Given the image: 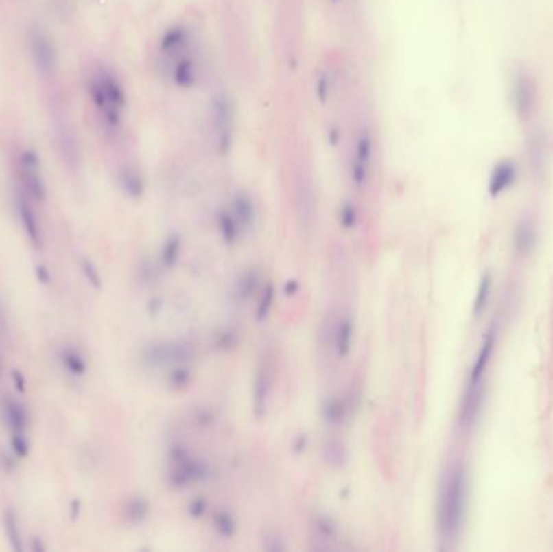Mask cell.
I'll return each mask as SVG.
<instances>
[{"instance_id":"obj_1","label":"cell","mask_w":553,"mask_h":552,"mask_svg":"<svg viewBox=\"0 0 553 552\" xmlns=\"http://www.w3.org/2000/svg\"><path fill=\"white\" fill-rule=\"evenodd\" d=\"M89 96L101 117L104 128L117 133L123 124V112L128 104L119 76L108 69H97L89 78Z\"/></svg>"},{"instance_id":"obj_2","label":"cell","mask_w":553,"mask_h":552,"mask_svg":"<svg viewBox=\"0 0 553 552\" xmlns=\"http://www.w3.org/2000/svg\"><path fill=\"white\" fill-rule=\"evenodd\" d=\"M466 512V473L456 465L443 478L438 497V525L445 538H455L460 533Z\"/></svg>"},{"instance_id":"obj_3","label":"cell","mask_w":553,"mask_h":552,"mask_svg":"<svg viewBox=\"0 0 553 552\" xmlns=\"http://www.w3.org/2000/svg\"><path fill=\"white\" fill-rule=\"evenodd\" d=\"M209 120L214 131V146L220 156H226L233 148L235 106L228 93L217 91L209 101Z\"/></svg>"},{"instance_id":"obj_4","label":"cell","mask_w":553,"mask_h":552,"mask_svg":"<svg viewBox=\"0 0 553 552\" xmlns=\"http://www.w3.org/2000/svg\"><path fill=\"white\" fill-rule=\"evenodd\" d=\"M493 342H495V334L493 332L487 334L486 341H484L482 347H480V350H479L478 358H475L473 371H471L468 387H466L464 405H463V418L466 419V422H471V419L474 418L475 411H478V409H479V400H480V395H482V386H484V381H486L487 366H489V361H491L492 350H493Z\"/></svg>"},{"instance_id":"obj_5","label":"cell","mask_w":553,"mask_h":552,"mask_svg":"<svg viewBox=\"0 0 553 552\" xmlns=\"http://www.w3.org/2000/svg\"><path fill=\"white\" fill-rule=\"evenodd\" d=\"M207 476H209V468L206 463L193 459L183 447H174V450H172V472L169 474L172 486L176 490H183L194 483H201Z\"/></svg>"},{"instance_id":"obj_6","label":"cell","mask_w":553,"mask_h":552,"mask_svg":"<svg viewBox=\"0 0 553 552\" xmlns=\"http://www.w3.org/2000/svg\"><path fill=\"white\" fill-rule=\"evenodd\" d=\"M18 176H20L23 194L38 203L45 201L47 188L40 174L39 156L33 149H25L18 157Z\"/></svg>"},{"instance_id":"obj_7","label":"cell","mask_w":553,"mask_h":552,"mask_svg":"<svg viewBox=\"0 0 553 552\" xmlns=\"http://www.w3.org/2000/svg\"><path fill=\"white\" fill-rule=\"evenodd\" d=\"M28 46L31 60H33L38 73L43 76H52L56 73L58 65L57 49L47 31L38 28V26L31 30L28 34Z\"/></svg>"},{"instance_id":"obj_8","label":"cell","mask_w":553,"mask_h":552,"mask_svg":"<svg viewBox=\"0 0 553 552\" xmlns=\"http://www.w3.org/2000/svg\"><path fill=\"white\" fill-rule=\"evenodd\" d=\"M194 353L196 350L189 342H158L144 348L143 358L149 366L183 365L193 360Z\"/></svg>"},{"instance_id":"obj_9","label":"cell","mask_w":553,"mask_h":552,"mask_svg":"<svg viewBox=\"0 0 553 552\" xmlns=\"http://www.w3.org/2000/svg\"><path fill=\"white\" fill-rule=\"evenodd\" d=\"M275 381V360L270 352L262 355L255 379V413L264 416Z\"/></svg>"},{"instance_id":"obj_10","label":"cell","mask_w":553,"mask_h":552,"mask_svg":"<svg viewBox=\"0 0 553 552\" xmlns=\"http://www.w3.org/2000/svg\"><path fill=\"white\" fill-rule=\"evenodd\" d=\"M194 41L193 31L188 25L175 23L167 28L158 38V54L172 60V58L180 56V54L187 52L191 49V44Z\"/></svg>"},{"instance_id":"obj_11","label":"cell","mask_w":553,"mask_h":552,"mask_svg":"<svg viewBox=\"0 0 553 552\" xmlns=\"http://www.w3.org/2000/svg\"><path fill=\"white\" fill-rule=\"evenodd\" d=\"M170 78L176 88L185 89V91L196 88L199 83V65L196 57L191 54V49L172 58Z\"/></svg>"},{"instance_id":"obj_12","label":"cell","mask_w":553,"mask_h":552,"mask_svg":"<svg viewBox=\"0 0 553 552\" xmlns=\"http://www.w3.org/2000/svg\"><path fill=\"white\" fill-rule=\"evenodd\" d=\"M16 211L18 217H20L23 229H25L26 237L30 238V242L33 243L34 246H43L44 242V235H43V227H40V222L36 216V212L33 209V206L30 205V198L26 194H20L16 200Z\"/></svg>"},{"instance_id":"obj_13","label":"cell","mask_w":553,"mask_h":552,"mask_svg":"<svg viewBox=\"0 0 553 552\" xmlns=\"http://www.w3.org/2000/svg\"><path fill=\"white\" fill-rule=\"evenodd\" d=\"M230 211L233 212L235 219L242 225L243 232L244 230L251 229L256 222V205L252 196L248 192H237L232 198V205H230Z\"/></svg>"},{"instance_id":"obj_14","label":"cell","mask_w":553,"mask_h":552,"mask_svg":"<svg viewBox=\"0 0 553 552\" xmlns=\"http://www.w3.org/2000/svg\"><path fill=\"white\" fill-rule=\"evenodd\" d=\"M119 185L126 196L131 200H139L146 189L144 176L134 165H123L119 170Z\"/></svg>"},{"instance_id":"obj_15","label":"cell","mask_w":553,"mask_h":552,"mask_svg":"<svg viewBox=\"0 0 553 552\" xmlns=\"http://www.w3.org/2000/svg\"><path fill=\"white\" fill-rule=\"evenodd\" d=\"M3 416L5 422L10 426L12 433H25L28 426V411L18 400L7 399L3 402Z\"/></svg>"},{"instance_id":"obj_16","label":"cell","mask_w":553,"mask_h":552,"mask_svg":"<svg viewBox=\"0 0 553 552\" xmlns=\"http://www.w3.org/2000/svg\"><path fill=\"white\" fill-rule=\"evenodd\" d=\"M375 154V141L369 128H361L355 138V148H353V157L364 162L367 165H373Z\"/></svg>"},{"instance_id":"obj_17","label":"cell","mask_w":553,"mask_h":552,"mask_svg":"<svg viewBox=\"0 0 553 552\" xmlns=\"http://www.w3.org/2000/svg\"><path fill=\"white\" fill-rule=\"evenodd\" d=\"M353 332H355V327H353V321L348 316L340 319V323L337 325V332H335V347H337L338 356H346L351 350V343H353Z\"/></svg>"},{"instance_id":"obj_18","label":"cell","mask_w":553,"mask_h":552,"mask_svg":"<svg viewBox=\"0 0 553 552\" xmlns=\"http://www.w3.org/2000/svg\"><path fill=\"white\" fill-rule=\"evenodd\" d=\"M219 230L222 233V238L225 240L226 243H235L237 240L242 237V225L238 224V220L235 219L233 212L228 209H222L219 214Z\"/></svg>"},{"instance_id":"obj_19","label":"cell","mask_w":553,"mask_h":552,"mask_svg":"<svg viewBox=\"0 0 553 552\" xmlns=\"http://www.w3.org/2000/svg\"><path fill=\"white\" fill-rule=\"evenodd\" d=\"M60 360L67 373L73 374V376H84L86 371H88V365H86L83 355L75 348H65L62 352Z\"/></svg>"},{"instance_id":"obj_20","label":"cell","mask_w":553,"mask_h":552,"mask_svg":"<svg viewBox=\"0 0 553 552\" xmlns=\"http://www.w3.org/2000/svg\"><path fill=\"white\" fill-rule=\"evenodd\" d=\"M149 515V502L141 496H134L126 502L125 517L130 523L138 525L144 522Z\"/></svg>"},{"instance_id":"obj_21","label":"cell","mask_w":553,"mask_h":552,"mask_svg":"<svg viewBox=\"0 0 553 552\" xmlns=\"http://www.w3.org/2000/svg\"><path fill=\"white\" fill-rule=\"evenodd\" d=\"M3 525H5V533H7L8 542H10L12 549L23 551V541H21L20 527H18L16 515H15V512H13V510H7V512L3 514Z\"/></svg>"},{"instance_id":"obj_22","label":"cell","mask_w":553,"mask_h":552,"mask_svg":"<svg viewBox=\"0 0 553 552\" xmlns=\"http://www.w3.org/2000/svg\"><path fill=\"white\" fill-rule=\"evenodd\" d=\"M369 176H370V165L364 164V162L355 159L351 157L350 162V180L353 183V187L356 189H364L369 183Z\"/></svg>"},{"instance_id":"obj_23","label":"cell","mask_w":553,"mask_h":552,"mask_svg":"<svg viewBox=\"0 0 553 552\" xmlns=\"http://www.w3.org/2000/svg\"><path fill=\"white\" fill-rule=\"evenodd\" d=\"M314 93L320 106H327L330 102L333 93V80L329 71H322V73L317 76L314 83Z\"/></svg>"},{"instance_id":"obj_24","label":"cell","mask_w":553,"mask_h":552,"mask_svg":"<svg viewBox=\"0 0 553 552\" xmlns=\"http://www.w3.org/2000/svg\"><path fill=\"white\" fill-rule=\"evenodd\" d=\"M346 416V406L342 399H329L324 405V418L329 424H342Z\"/></svg>"},{"instance_id":"obj_25","label":"cell","mask_w":553,"mask_h":552,"mask_svg":"<svg viewBox=\"0 0 553 552\" xmlns=\"http://www.w3.org/2000/svg\"><path fill=\"white\" fill-rule=\"evenodd\" d=\"M180 240L178 237H170L169 240L165 242L164 248H162V253H161V262L162 266L167 269H170L172 266L175 264L176 257L180 255Z\"/></svg>"},{"instance_id":"obj_26","label":"cell","mask_w":553,"mask_h":552,"mask_svg":"<svg viewBox=\"0 0 553 552\" xmlns=\"http://www.w3.org/2000/svg\"><path fill=\"white\" fill-rule=\"evenodd\" d=\"M191 379H193L191 369L187 368V366H183V365H176L169 374V384L174 389H176V391H178V389L187 387L188 384L191 382Z\"/></svg>"},{"instance_id":"obj_27","label":"cell","mask_w":553,"mask_h":552,"mask_svg":"<svg viewBox=\"0 0 553 552\" xmlns=\"http://www.w3.org/2000/svg\"><path fill=\"white\" fill-rule=\"evenodd\" d=\"M214 525H215L217 531H219L220 535L225 538L233 536L235 531H237V523H235V518L228 512H224V510L215 514Z\"/></svg>"},{"instance_id":"obj_28","label":"cell","mask_w":553,"mask_h":552,"mask_svg":"<svg viewBox=\"0 0 553 552\" xmlns=\"http://www.w3.org/2000/svg\"><path fill=\"white\" fill-rule=\"evenodd\" d=\"M257 288H259V275L255 271H248L238 282L239 297L249 298L252 293L257 292Z\"/></svg>"},{"instance_id":"obj_29","label":"cell","mask_w":553,"mask_h":552,"mask_svg":"<svg viewBox=\"0 0 553 552\" xmlns=\"http://www.w3.org/2000/svg\"><path fill=\"white\" fill-rule=\"evenodd\" d=\"M357 222V209L353 203L346 201L340 207V224L344 229H353Z\"/></svg>"},{"instance_id":"obj_30","label":"cell","mask_w":553,"mask_h":552,"mask_svg":"<svg viewBox=\"0 0 553 552\" xmlns=\"http://www.w3.org/2000/svg\"><path fill=\"white\" fill-rule=\"evenodd\" d=\"M274 298H275V290H274V287L269 284L264 288V292H262V298L259 301V306H257V319L262 321L267 318L272 305H274Z\"/></svg>"},{"instance_id":"obj_31","label":"cell","mask_w":553,"mask_h":552,"mask_svg":"<svg viewBox=\"0 0 553 552\" xmlns=\"http://www.w3.org/2000/svg\"><path fill=\"white\" fill-rule=\"evenodd\" d=\"M10 447L12 452L20 459H25L30 454V442L25 437V433H12L10 437Z\"/></svg>"},{"instance_id":"obj_32","label":"cell","mask_w":553,"mask_h":552,"mask_svg":"<svg viewBox=\"0 0 553 552\" xmlns=\"http://www.w3.org/2000/svg\"><path fill=\"white\" fill-rule=\"evenodd\" d=\"M81 269H83V274L88 282L93 285L94 288H101L102 285V280H101V274H99V271L96 266H94V262L91 260H83L81 261Z\"/></svg>"},{"instance_id":"obj_33","label":"cell","mask_w":553,"mask_h":552,"mask_svg":"<svg viewBox=\"0 0 553 552\" xmlns=\"http://www.w3.org/2000/svg\"><path fill=\"white\" fill-rule=\"evenodd\" d=\"M325 460L330 465H342L344 460V450L338 442H329L325 446Z\"/></svg>"},{"instance_id":"obj_34","label":"cell","mask_w":553,"mask_h":552,"mask_svg":"<svg viewBox=\"0 0 553 552\" xmlns=\"http://www.w3.org/2000/svg\"><path fill=\"white\" fill-rule=\"evenodd\" d=\"M237 341H238V336L233 329H222L215 337L217 347L222 348V350L233 347L235 343H237Z\"/></svg>"},{"instance_id":"obj_35","label":"cell","mask_w":553,"mask_h":552,"mask_svg":"<svg viewBox=\"0 0 553 552\" xmlns=\"http://www.w3.org/2000/svg\"><path fill=\"white\" fill-rule=\"evenodd\" d=\"M264 547L267 551H283L285 547V542H283V540H280V536L276 535V533H272V535H269V536H266V544H264Z\"/></svg>"},{"instance_id":"obj_36","label":"cell","mask_w":553,"mask_h":552,"mask_svg":"<svg viewBox=\"0 0 553 552\" xmlns=\"http://www.w3.org/2000/svg\"><path fill=\"white\" fill-rule=\"evenodd\" d=\"M317 529H319V531L325 538H333L335 531H337V529H335V525L325 517H322V518L317 520Z\"/></svg>"},{"instance_id":"obj_37","label":"cell","mask_w":553,"mask_h":552,"mask_svg":"<svg viewBox=\"0 0 553 552\" xmlns=\"http://www.w3.org/2000/svg\"><path fill=\"white\" fill-rule=\"evenodd\" d=\"M207 509V502L204 499H194L191 502V505H189V514L193 515V517H201V515L206 512Z\"/></svg>"},{"instance_id":"obj_38","label":"cell","mask_w":553,"mask_h":552,"mask_svg":"<svg viewBox=\"0 0 553 552\" xmlns=\"http://www.w3.org/2000/svg\"><path fill=\"white\" fill-rule=\"evenodd\" d=\"M34 273H36V277H38V280L40 284H49L52 280L51 273H49L47 268H45V266H43V264L36 266Z\"/></svg>"},{"instance_id":"obj_39","label":"cell","mask_w":553,"mask_h":552,"mask_svg":"<svg viewBox=\"0 0 553 552\" xmlns=\"http://www.w3.org/2000/svg\"><path fill=\"white\" fill-rule=\"evenodd\" d=\"M12 379H13V382H15V387H16L18 392H25L26 391V379L20 373V371H13Z\"/></svg>"},{"instance_id":"obj_40","label":"cell","mask_w":553,"mask_h":552,"mask_svg":"<svg viewBox=\"0 0 553 552\" xmlns=\"http://www.w3.org/2000/svg\"><path fill=\"white\" fill-rule=\"evenodd\" d=\"M327 138H329V143L330 146H338V141H340V131L338 128H330L329 133H327Z\"/></svg>"},{"instance_id":"obj_41","label":"cell","mask_w":553,"mask_h":552,"mask_svg":"<svg viewBox=\"0 0 553 552\" xmlns=\"http://www.w3.org/2000/svg\"><path fill=\"white\" fill-rule=\"evenodd\" d=\"M80 514V501H73L71 502V518H76Z\"/></svg>"},{"instance_id":"obj_42","label":"cell","mask_w":553,"mask_h":552,"mask_svg":"<svg viewBox=\"0 0 553 552\" xmlns=\"http://www.w3.org/2000/svg\"><path fill=\"white\" fill-rule=\"evenodd\" d=\"M33 551H45V546L40 544V540H38V538L33 540Z\"/></svg>"},{"instance_id":"obj_43","label":"cell","mask_w":553,"mask_h":552,"mask_svg":"<svg viewBox=\"0 0 553 552\" xmlns=\"http://www.w3.org/2000/svg\"><path fill=\"white\" fill-rule=\"evenodd\" d=\"M330 2H332V3H333V5H338V3H340V2H342V0H330Z\"/></svg>"}]
</instances>
